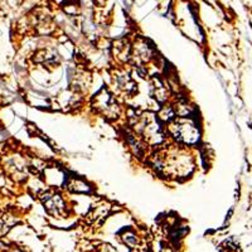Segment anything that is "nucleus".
Listing matches in <instances>:
<instances>
[{
  "label": "nucleus",
  "instance_id": "f03ea898",
  "mask_svg": "<svg viewBox=\"0 0 252 252\" xmlns=\"http://www.w3.org/2000/svg\"><path fill=\"white\" fill-rule=\"evenodd\" d=\"M44 206L53 215H61L64 211V203H63L62 198L60 195H48L44 199Z\"/></svg>",
  "mask_w": 252,
  "mask_h": 252
},
{
  "label": "nucleus",
  "instance_id": "f257e3e1",
  "mask_svg": "<svg viewBox=\"0 0 252 252\" xmlns=\"http://www.w3.org/2000/svg\"><path fill=\"white\" fill-rule=\"evenodd\" d=\"M172 131L177 139L187 144L195 143L198 140L197 127L189 121H181L172 125Z\"/></svg>",
  "mask_w": 252,
  "mask_h": 252
}]
</instances>
